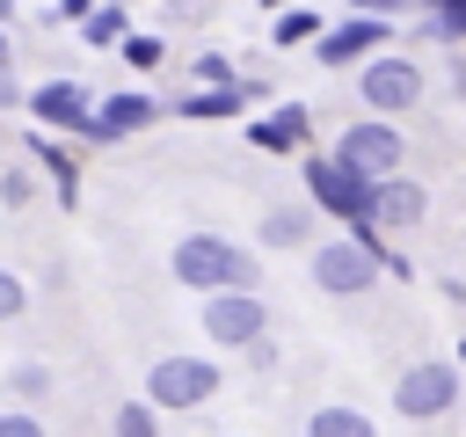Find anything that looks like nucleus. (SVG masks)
Listing matches in <instances>:
<instances>
[{
  "label": "nucleus",
  "mask_w": 466,
  "mask_h": 437,
  "mask_svg": "<svg viewBox=\"0 0 466 437\" xmlns=\"http://www.w3.org/2000/svg\"><path fill=\"white\" fill-rule=\"evenodd\" d=\"M306 131H313L306 102H284V109H269V117H255V124H248V138H255L262 153H299V146H306Z\"/></svg>",
  "instance_id": "9b49d317"
},
{
  "label": "nucleus",
  "mask_w": 466,
  "mask_h": 437,
  "mask_svg": "<svg viewBox=\"0 0 466 437\" xmlns=\"http://www.w3.org/2000/svg\"><path fill=\"white\" fill-rule=\"evenodd\" d=\"M262 7H284V0H262Z\"/></svg>",
  "instance_id": "f704fd0d"
},
{
  "label": "nucleus",
  "mask_w": 466,
  "mask_h": 437,
  "mask_svg": "<svg viewBox=\"0 0 466 437\" xmlns=\"http://www.w3.org/2000/svg\"><path fill=\"white\" fill-rule=\"evenodd\" d=\"M459 364H466V342H459Z\"/></svg>",
  "instance_id": "72a5a7b5"
},
{
  "label": "nucleus",
  "mask_w": 466,
  "mask_h": 437,
  "mask_svg": "<svg viewBox=\"0 0 466 437\" xmlns=\"http://www.w3.org/2000/svg\"><path fill=\"white\" fill-rule=\"evenodd\" d=\"M116 51H124L131 66H160V58H167V44H160V36H138V29H131V36L116 44Z\"/></svg>",
  "instance_id": "5701e85b"
},
{
  "label": "nucleus",
  "mask_w": 466,
  "mask_h": 437,
  "mask_svg": "<svg viewBox=\"0 0 466 437\" xmlns=\"http://www.w3.org/2000/svg\"><path fill=\"white\" fill-rule=\"evenodd\" d=\"M189 73H197V80H233V66H226V51H204V58L189 66Z\"/></svg>",
  "instance_id": "bb28decb"
},
{
  "label": "nucleus",
  "mask_w": 466,
  "mask_h": 437,
  "mask_svg": "<svg viewBox=\"0 0 466 437\" xmlns=\"http://www.w3.org/2000/svg\"><path fill=\"white\" fill-rule=\"evenodd\" d=\"M379 277H386V255H379V240H364V233H342V240L313 248V284L335 291V299H357V291H371Z\"/></svg>",
  "instance_id": "f03ea898"
},
{
  "label": "nucleus",
  "mask_w": 466,
  "mask_h": 437,
  "mask_svg": "<svg viewBox=\"0 0 466 437\" xmlns=\"http://www.w3.org/2000/svg\"><path fill=\"white\" fill-rule=\"evenodd\" d=\"M167 269H175V284H189V291H226V284H255V277H262L255 248H240V240H226V233H182L175 255H167Z\"/></svg>",
  "instance_id": "f257e3e1"
},
{
  "label": "nucleus",
  "mask_w": 466,
  "mask_h": 437,
  "mask_svg": "<svg viewBox=\"0 0 466 437\" xmlns=\"http://www.w3.org/2000/svg\"><path fill=\"white\" fill-rule=\"evenodd\" d=\"M160 415H167V408H160L153 393H146V401H116V430H124V437H146Z\"/></svg>",
  "instance_id": "aec40b11"
},
{
  "label": "nucleus",
  "mask_w": 466,
  "mask_h": 437,
  "mask_svg": "<svg viewBox=\"0 0 466 437\" xmlns=\"http://www.w3.org/2000/svg\"><path fill=\"white\" fill-rule=\"evenodd\" d=\"M400 153H408V138L393 131V117H357V124H342V138H335V160L342 168H357V175H371V182H386V175H400Z\"/></svg>",
  "instance_id": "20e7f679"
},
{
  "label": "nucleus",
  "mask_w": 466,
  "mask_h": 437,
  "mask_svg": "<svg viewBox=\"0 0 466 437\" xmlns=\"http://www.w3.org/2000/svg\"><path fill=\"white\" fill-rule=\"evenodd\" d=\"M7 15H15V0H0V22H7Z\"/></svg>",
  "instance_id": "473e14b6"
},
{
  "label": "nucleus",
  "mask_w": 466,
  "mask_h": 437,
  "mask_svg": "<svg viewBox=\"0 0 466 437\" xmlns=\"http://www.w3.org/2000/svg\"><path fill=\"white\" fill-rule=\"evenodd\" d=\"M160 117V102L153 95H102L95 102V138H124V131H146Z\"/></svg>",
  "instance_id": "ddd939ff"
},
{
  "label": "nucleus",
  "mask_w": 466,
  "mask_h": 437,
  "mask_svg": "<svg viewBox=\"0 0 466 437\" xmlns=\"http://www.w3.org/2000/svg\"><path fill=\"white\" fill-rule=\"evenodd\" d=\"M0 437H36V415L29 408H0Z\"/></svg>",
  "instance_id": "a878e982"
},
{
  "label": "nucleus",
  "mask_w": 466,
  "mask_h": 437,
  "mask_svg": "<svg viewBox=\"0 0 466 437\" xmlns=\"http://www.w3.org/2000/svg\"><path fill=\"white\" fill-rule=\"evenodd\" d=\"M218 386H226V379H218V364H211V357H160V364L146 371V393H153L167 415H182V408H204Z\"/></svg>",
  "instance_id": "0eeeda50"
},
{
  "label": "nucleus",
  "mask_w": 466,
  "mask_h": 437,
  "mask_svg": "<svg viewBox=\"0 0 466 437\" xmlns=\"http://www.w3.org/2000/svg\"><path fill=\"white\" fill-rule=\"evenodd\" d=\"M350 7H364V15H400V7H415V0H350Z\"/></svg>",
  "instance_id": "c756f323"
},
{
  "label": "nucleus",
  "mask_w": 466,
  "mask_h": 437,
  "mask_svg": "<svg viewBox=\"0 0 466 437\" xmlns=\"http://www.w3.org/2000/svg\"><path fill=\"white\" fill-rule=\"evenodd\" d=\"M357 102H364V109H379V117L415 109V102H422V66H415V58H400V51H371V58L357 66Z\"/></svg>",
  "instance_id": "7ed1b4c3"
},
{
  "label": "nucleus",
  "mask_w": 466,
  "mask_h": 437,
  "mask_svg": "<svg viewBox=\"0 0 466 437\" xmlns=\"http://www.w3.org/2000/svg\"><path fill=\"white\" fill-rule=\"evenodd\" d=\"M0 29H7V22H0ZM7 58H15V44H7V36H0V73H7Z\"/></svg>",
  "instance_id": "2f4dec72"
},
{
  "label": "nucleus",
  "mask_w": 466,
  "mask_h": 437,
  "mask_svg": "<svg viewBox=\"0 0 466 437\" xmlns=\"http://www.w3.org/2000/svg\"><path fill=\"white\" fill-rule=\"evenodd\" d=\"M444 87H451V95H459V102H466V58H459V51H451V58H444Z\"/></svg>",
  "instance_id": "cd10ccee"
},
{
  "label": "nucleus",
  "mask_w": 466,
  "mask_h": 437,
  "mask_svg": "<svg viewBox=\"0 0 466 437\" xmlns=\"http://www.w3.org/2000/svg\"><path fill=\"white\" fill-rule=\"evenodd\" d=\"M313 29H320V15H313V7H284V15H277V29H269V36H277V44H284V51H291V44H306V36H313Z\"/></svg>",
  "instance_id": "412c9836"
},
{
  "label": "nucleus",
  "mask_w": 466,
  "mask_h": 437,
  "mask_svg": "<svg viewBox=\"0 0 466 437\" xmlns=\"http://www.w3.org/2000/svg\"><path fill=\"white\" fill-rule=\"evenodd\" d=\"M0 197H7V204H29V197H36V175H29V168H7V175H0Z\"/></svg>",
  "instance_id": "b1692460"
},
{
  "label": "nucleus",
  "mask_w": 466,
  "mask_h": 437,
  "mask_svg": "<svg viewBox=\"0 0 466 437\" xmlns=\"http://www.w3.org/2000/svg\"><path fill=\"white\" fill-rule=\"evenodd\" d=\"M422 211H430V197H422V182H408V175H386L379 197H371V218H379V226H415Z\"/></svg>",
  "instance_id": "4468645a"
},
{
  "label": "nucleus",
  "mask_w": 466,
  "mask_h": 437,
  "mask_svg": "<svg viewBox=\"0 0 466 437\" xmlns=\"http://www.w3.org/2000/svg\"><path fill=\"white\" fill-rule=\"evenodd\" d=\"M29 117L44 131H66V138H95V95L80 80H44L29 87Z\"/></svg>",
  "instance_id": "1a4fd4ad"
},
{
  "label": "nucleus",
  "mask_w": 466,
  "mask_h": 437,
  "mask_svg": "<svg viewBox=\"0 0 466 437\" xmlns=\"http://www.w3.org/2000/svg\"><path fill=\"white\" fill-rule=\"evenodd\" d=\"M7 386H15L22 401H36V393H51V364H36V357H29V364H15V371H7Z\"/></svg>",
  "instance_id": "4be33fe9"
},
{
  "label": "nucleus",
  "mask_w": 466,
  "mask_h": 437,
  "mask_svg": "<svg viewBox=\"0 0 466 437\" xmlns=\"http://www.w3.org/2000/svg\"><path fill=\"white\" fill-rule=\"evenodd\" d=\"M87 7H95V0H58V7H51V15H66V22H80V15H87Z\"/></svg>",
  "instance_id": "7c9ffc66"
},
{
  "label": "nucleus",
  "mask_w": 466,
  "mask_h": 437,
  "mask_svg": "<svg viewBox=\"0 0 466 437\" xmlns=\"http://www.w3.org/2000/svg\"><path fill=\"white\" fill-rule=\"evenodd\" d=\"M306 430H313V437H364V430H371V415H364V408H320Z\"/></svg>",
  "instance_id": "a211bd4d"
},
{
  "label": "nucleus",
  "mask_w": 466,
  "mask_h": 437,
  "mask_svg": "<svg viewBox=\"0 0 466 437\" xmlns=\"http://www.w3.org/2000/svg\"><path fill=\"white\" fill-rule=\"evenodd\" d=\"M262 328H269V306L255 299V284L204 291V335H211L218 350H248V342H262Z\"/></svg>",
  "instance_id": "423d86ee"
},
{
  "label": "nucleus",
  "mask_w": 466,
  "mask_h": 437,
  "mask_svg": "<svg viewBox=\"0 0 466 437\" xmlns=\"http://www.w3.org/2000/svg\"><path fill=\"white\" fill-rule=\"evenodd\" d=\"M58 138H66V131H58ZM58 138H36L29 153L44 160V175H51V189H58V211H73V197H80V175H73V153H66Z\"/></svg>",
  "instance_id": "2eb2a0df"
},
{
  "label": "nucleus",
  "mask_w": 466,
  "mask_h": 437,
  "mask_svg": "<svg viewBox=\"0 0 466 437\" xmlns=\"http://www.w3.org/2000/svg\"><path fill=\"white\" fill-rule=\"evenodd\" d=\"M22 306H29V291H22V277H15V269H0V320H15Z\"/></svg>",
  "instance_id": "393cba45"
},
{
  "label": "nucleus",
  "mask_w": 466,
  "mask_h": 437,
  "mask_svg": "<svg viewBox=\"0 0 466 437\" xmlns=\"http://www.w3.org/2000/svg\"><path fill=\"white\" fill-rule=\"evenodd\" d=\"M386 36H393L386 15H364V7H357V15H342V22L313 44V58H320V66H364L371 51H386Z\"/></svg>",
  "instance_id": "9d476101"
},
{
  "label": "nucleus",
  "mask_w": 466,
  "mask_h": 437,
  "mask_svg": "<svg viewBox=\"0 0 466 437\" xmlns=\"http://www.w3.org/2000/svg\"><path fill=\"white\" fill-rule=\"evenodd\" d=\"M248 95H255L248 80H204L197 95H175V117H204V124H211V117H240Z\"/></svg>",
  "instance_id": "f8f14e48"
},
{
  "label": "nucleus",
  "mask_w": 466,
  "mask_h": 437,
  "mask_svg": "<svg viewBox=\"0 0 466 437\" xmlns=\"http://www.w3.org/2000/svg\"><path fill=\"white\" fill-rule=\"evenodd\" d=\"M422 36H437V44H459V36H466V0H430V22H422Z\"/></svg>",
  "instance_id": "6ab92c4d"
},
{
  "label": "nucleus",
  "mask_w": 466,
  "mask_h": 437,
  "mask_svg": "<svg viewBox=\"0 0 466 437\" xmlns=\"http://www.w3.org/2000/svg\"><path fill=\"white\" fill-rule=\"evenodd\" d=\"M0 393H7V386H0Z\"/></svg>",
  "instance_id": "c9c22d12"
},
{
  "label": "nucleus",
  "mask_w": 466,
  "mask_h": 437,
  "mask_svg": "<svg viewBox=\"0 0 466 437\" xmlns=\"http://www.w3.org/2000/svg\"><path fill=\"white\" fill-rule=\"evenodd\" d=\"M459 371L466 364H408L400 371V386H393V408H400V422H430V415H451L459 408Z\"/></svg>",
  "instance_id": "6e6552de"
},
{
  "label": "nucleus",
  "mask_w": 466,
  "mask_h": 437,
  "mask_svg": "<svg viewBox=\"0 0 466 437\" xmlns=\"http://www.w3.org/2000/svg\"><path fill=\"white\" fill-rule=\"evenodd\" d=\"M299 175H306V197H313L320 211H335V218H350V226H357V218H371L379 182H371V175H357V168H342L335 153H313Z\"/></svg>",
  "instance_id": "39448f33"
},
{
  "label": "nucleus",
  "mask_w": 466,
  "mask_h": 437,
  "mask_svg": "<svg viewBox=\"0 0 466 437\" xmlns=\"http://www.w3.org/2000/svg\"><path fill=\"white\" fill-rule=\"evenodd\" d=\"M15 102H29V95L15 87V66H7V73H0V109H15Z\"/></svg>",
  "instance_id": "c85d7f7f"
},
{
  "label": "nucleus",
  "mask_w": 466,
  "mask_h": 437,
  "mask_svg": "<svg viewBox=\"0 0 466 437\" xmlns=\"http://www.w3.org/2000/svg\"><path fill=\"white\" fill-rule=\"evenodd\" d=\"M124 36H131V22H124V7H116V0H109V7H87V15H80V44H102V51H116Z\"/></svg>",
  "instance_id": "f3484780"
},
{
  "label": "nucleus",
  "mask_w": 466,
  "mask_h": 437,
  "mask_svg": "<svg viewBox=\"0 0 466 437\" xmlns=\"http://www.w3.org/2000/svg\"><path fill=\"white\" fill-rule=\"evenodd\" d=\"M313 211H320V204H313ZM313 211H299V204L262 211V248H299V240L313 233Z\"/></svg>",
  "instance_id": "dca6fc26"
}]
</instances>
